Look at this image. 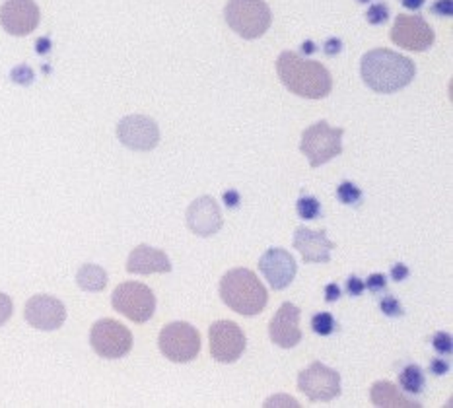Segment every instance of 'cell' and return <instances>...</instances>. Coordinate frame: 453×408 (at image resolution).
<instances>
[{
  "mask_svg": "<svg viewBox=\"0 0 453 408\" xmlns=\"http://www.w3.org/2000/svg\"><path fill=\"white\" fill-rule=\"evenodd\" d=\"M360 74L364 84L373 92L393 94L412 82L417 66L405 55L389 51V49H373L362 57Z\"/></svg>",
  "mask_w": 453,
  "mask_h": 408,
  "instance_id": "cell-1",
  "label": "cell"
},
{
  "mask_svg": "<svg viewBox=\"0 0 453 408\" xmlns=\"http://www.w3.org/2000/svg\"><path fill=\"white\" fill-rule=\"evenodd\" d=\"M277 73L287 89L300 97L323 99L333 89V78L327 68L294 51L280 53L277 61Z\"/></svg>",
  "mask_w": 453,
  "mask_h": 408,
  "instance_id": "cell-2",
  "label": "cell"
},
{
  "mask_svg": "<svg viewBox=\"0 0 453 408\" xmlns=\"http://www.w3.org/2000/svg\"><path fill=\"white\" fill-rule=\"evenodd\" d=\"M219 292L222 302L230 307L232 312L251 317L265 310L269 302L267 288L263 286L255 273L250 268H232L226 273L220 281Z\"/></svg>",
  "mask_w": 453,
  "mask_h": 408,
  "instance_id": "cell-3",
  "label": "cell"
},
{
  "mask_svg": "<svg viewBox=\"0 0 453 408\" xmlns=\"http://www.w3.org/2000/svg\"><path fill=\"white\" fill-rule=\"evenodd\" d=\"M224 18L243 39H259L273 24V12L265 0H230Z\"/></svg>",
  "mask_w": 453,
  "mask_h": 408,
  "instance_id": "cell-4",
  "label": "cell"
},
{
  "mask_svg": "<svg viewBox=\"0 0 453 408\" xmlns=\"http://www.w3.org/2000/svg\"><path fill=\"white\" fill-rule=\"evenodd\" d=\"M344 128H334L327 121H318L305 128L300 141V150L308 156L311 167L331 162L342 152Z\"/></svg>",
  "mask_w": 453,
  "mask_h": 408,
  "instance_id": "cell-5",
  "label": "cell"
},
{
  "mask_svg": "<svg viewBox=\"0 0 453 408\" xmlns=\"http://www.w3.org/2000/svg\"><path fill=\"white\" fill-rule=\"evenodd\" d=\"M157 346L170 362L187 364L193 362L201 352V335L191 323L175 321L162 328Z\"/></svg>",
  "mask_w": 453,
  "mask_h": 408,
  "instance_id": "cell-6",
  "label": "cell"
},
{
  "mask_svg": "<svg viewBox=\"0 0 453 408\" xmlns=\"http://www.w3.org/2000/svg\"><path fill=\"white\" fill-rule=\"evenodd\" d=\"M111 304L115 312L134 323H146L156 312V296L146 284L123 282L115 288Z\"/></svg>",
  "mask_w": 453,
  "mask_h": 408,
  "instance_id": "cell-7",
  "label": "cell"
},
{
  "mask_svg": "<svg viewBox=\"0 0 453 408\" xmlns=\"http://www.w3.org/2000/svg\"><path fill=\"white\" fill-rule=\"evenodd\" d=\"M90 344L94 352L107 360H119L133 348V333L115 319H102L94 323L90 331Z\"/></svg>",
  "mask_w": 453,
  "mask_h": 408,
  "instance_id": "cell-8",
  "label": "cell"
},
{
  "mask_svg": "<svg viewBox=\"0 0 453 408\" xmlns=\"http://www.w3.org/2000/svg\"><path fill=\"white\" fill-rule=\"evenodd\" d=\"M300 391L313 403H329L341 395V375L333 367L313 362L298 375Z\"/></svg>",
  "mask_w": 453,
  "mask_h": 408,
  "instance_id": "cell-9",
  "label": "cell"
},
{
  "mask_svg": "<svg viewBox=\"0 0 453 408\" xmlns=\"http://www.w3.org/2000/svg\"><path fill=\"white\" fill-rule=\"evenodd\" d=\"M211 354L216 362L234 364L238 362L248 346V338L234 321H216L209 328Z\"/></svg>",
  "mask_w": 453,
  "mask_h": 408,
  "instance_id": "cell-10",
  "label": "cell"
},
{
  "mask_svg": "<svg viewBox=\"0 0 453 408\" xmlns=\"http://www.w3.org/2000/svg\"><path fill=\"white\" fill-rule=\"evenodd\" d=\"M391 42L397 47L407 49V51H426L434 43V29L422 16H407L399 14L395 18V24L391 29Z\"/></svg>",
  "mask_w": 453,
  "mask_h": 408,
  "instance_id": "cell-11",
  "label": "cell"
},
{
  "mask_svg": "<svg viewBox=\"0 0 453 408\" xmlns=\"http://www.w3.org/2000/svg\"><path fill=\"white\" fill-rule=\"evenodd\" d=\"M117 136L123 146L136 152L154 150L160 142V128L156 121L146 115H129L117 125Z\"/></svg>",
  "mask_w": 453,
  "mask_h": 408,
  "instance_id": "cell-12",
  "label": "cell"
},
{
  "mask_svg": "<svg viewBox=\"0 0 453 408\" xmlns=\"http://www.w3.org/2000/svg\"><path fill=\"white\" fill-rule=\"evenodd\" d=\"M39 12L34 0H6L0 6V24L10 35H29L39 26Z\"/></svg>",
  "mask_w": 453,
  "mask_h": 408,
  "instance_id": "cell-13",
  "label": "cell"
},
{
  "mask_svg": "<svg viewBox=\"0 0 453 408\" xmlns=\"http://www.w3.org/2000/svg\"><path fill=\"white\" fill-rule=\"evenodd\" d=\"M26 321L39 331H57L66 321V307L53 296L39 294L26 304Z\"/></svg>",
  "mask_w": 453,
  "mask_h": 408,
  "instance_id": "cell-14",
  "label": "cell"
},
{
  "mask_svg": "<svg viewBox=\"0 0 453 408\" xmlns=\"http://www.w3.org/2000/svg\"><path fill=\"white\" fill-rule=\"evenodd\" d=\"M259 271L267 278L273 290H284L296 276L298 265L287 249L273 247L259 258Z\"/></svg>",
  "mask_w": 453,
  "mask_h": 408,
  "instance_id": "cell-15",
  "label": "cell"
},
{
  "mask_svg": "<svg viewBox=\"0 0 453 408\" xmlns=\"http://www.w3.org/2000/svg\"><path fill=\"white\" fill-rule=\"evenodd\" d=\"M187 226L199 237H211L222 230L224 218L212 196H201L187 208Z\"/></svg>",
  "mask_w": 453,
  "mask_h": 408,
  "instance_id": "cell-16",
  "label": "cell"
},
{
  "mask_svg": "<svg viewBox=\"0 0 453 408\" xmlns=\"http://www.w3.org/2000/svg\"><path fill=\"white\" fill-rule=\"evenodd\" d=\"M269 336L280 348H294L302 343L300 310L296 305L290 302L280 305V310L273 317L269 325Z\"/></svg>",
  "mask_w": 453,
  "mask_h": 408,
  "instance_id": "cell-17",
  "label": "cell"
},
{
  "mask_svg": "<svg viewBox=\"0 0 453 408\" xmlns=\"http://www.w3.org/2000/svg\"><path fill=\"white\" fill-rule=\"evenodd\" d=\"M294 249H298L303 263H329L334 243L325 230L313 232L310 227H298L294 234Z\"/></svg>",
  "mask_w": 453,
  "mask_h": 408,
  "instance_id": "cell-18",
  "label": "cell"
},
{
  "mask_svg": "<svg viewBox=\"0 0 453 408\" xmlns=\"http://www.w3.org/2000/svg\"><path fill=\"white\" fill-rule=\"evenodd\" d=\"M127 271L131 274H154V273H172V261L162 249L150 245H139L133 249L127 261Z\"/></svg>",
  "mask_w": 453,
  "mask_h": 408,
  "instance_id": "cell-19",
  "label": "cell"
},
{
  "mask_svg": "<svg viewBox=\"0 0 453 408\" xmlns=\"http://www.w3.org/2000/svg\"><path fill=\"white\" fill-rule=\"evenodd\" d=\"M370 399L378 408H418L417 401L403 395L391 381H378L372 385Z\"/></svg>",
  "mask_w": 453,
  "mask_h": 408,
  "instance_id": "cell-20",
  "label": "cell"
},
{
  "mask_svg": "<svg viewBox=\"0 0 453 408\" xmlns=\"http://www.w3.org/2000/svg\"><path fill=\"white\" fill-rule=\"evenodd\" d=\"M76 284L86 292H102L107 286V273L97 265H84L76 274Z\"/></svg>",
  "mask_w": 453,
  "mask_h": 408,
  "instance_id": "cell-21",
  "label": "cell"
},
{
  "mask_svg": "<svg viewBox=\"0 0 453 408\" xmlns=\"http://www.w3.org/2000/svg\"><path fill=\"white\" fill-rule=\"evenodd\" d=\"M399 385L403 391H407L411 395H420L426 387V377L422 367L417 364H409L407 367H403L399 373Z\"/></svg>",
  "mask_w": 453,
  "mask_h": 408,
  "instance_id": "cell-22",
  "label": "cell"
},
{
  "mask_svg": "<svg viewBox=\"0 0 453 408\" xmlns=\"http://www.w3.org/2000/svg\"><path fill=\"white\" fill-rule=\"evenodd\" d=\"M296 211L303 220H315L321 214V204L315 196H300L296 203Z\"/></svg>",
  "mask_w": 453,
  "mask_h": 408,
  "instance_id": "cell-23",
  "label": "cell"
},
{
  "mask_svg": "<svg viewBox=\"0 0 453 408\" xmlns=\"http://www.w3.org/2000/svg\"><path fill=\"white\" fill-rule=\"evenodd\" d=\"M334 327H337V323H334L333 315L327 313V312L315 313V315L311 317V328H313V333H318V335H321V336H329V335L334 331Z\"/></svg>",
  "mask_w": 453,
  "mask_h": 408,
  "instance_id": "cell-24",
  "label": "cell"
},
{
  "mask_svg": "<svg viewBox=\"0 0 453 408\" xmlns=\"http://www.w3.org/2000/svg\"><path fill=\"white\" fill-rule=\"evenodd\" d=\"M337 196L342 204H358L362 201V191L354 183L342 181L337 189Z\"/></svg>",
  "mask_w": 453,
  "mask_h": 408,
  "instance_id": "cell-25",
  "label": "cell"
},
{
  "mask_svg": "<svg viewBox=\"0 0 453 408\" xmlns=\"http://www.w3.org/2000/svg\"><path fill=\"white\" fill-rule=\"evenodd\" d=\"M366 18H368V22H370L372 26L386 24L388 19H389V8H388V4L378 3V4L370 6L368 12H366Z\"/></svg>",
  "mask_w": 453,
  "mask_h": 408,
  "instance_id": "cell-26",
  "label": "cell"
},
{
  "mask_svg": "<svg viewBox=\"0 0 453 408\" xmlns=\"http://www.w3.org/2000/svg\"><path fill=\"white\" fill-rule=\"evenodd\" d=\"M432 346H434V350L441 356H448L453 350V338L449 333H436L432 336Z\"/></svg>",
  "mask_w": 453,
  "mask_h": 408,
  "instance_id": "cell-27",
  "label": "cell"
},
{
  "mask_svg": "<svg viewBox=\"0 0 453 408\" xmlns=\"http://www.w3.org/2000/svg\"><path fill=\"white\" fill-rule=\"evenodd\" d=\"M380 310L388 317H403V307L393 296L383 297V300L380 302Z\"/></svg>",
  "mask_w": 453,
  "mask_h": 408,
  "instance_id": "cell-28",
  "label": "cell"
},
{
  "mask_svg": "<svg viewBox=\"0 0 453 408\" xmlns=\"http://www.w3.org/2000/svg\"><path fill=\"white\" fill-rule=\"evenodd\" d=\"M263 406L267 408H274V406H290V408H300L298 401L292 399V396H284V395H277V396H271V399L265 401Z\"/></svg>",
  "mask_w": 453,
  "mask_h": 408,
  "instance_id": "cell-29",
  "label": "cell"
},
{
  "mask_svg": "<svg viewBox=\"0 0 453 408\" xmlns=\"http://www.w3.org/2000/svg\"><path fill=\"white\" fill-rule=\"evenodd\" d=\"M10 317H12V300L10 296L0 292V327H3Z\"/></svg>",
  "mask_w": 453,
  "mask_h": 408,
  "instance_id": "cell-30",
  "label": "cell"
},
{
  "mask_svg": "<svg viewBox=\"0 0 453 408\" xmlns=\"http://www.w3.org/2000/svg\"><path fill=\"white\" fill-rule=\"evenodd\" d=\"M432 14L449 18L453 14V0H436L434 6H432Z\"/></svg>",
  "mask_w": 453,
  "mask_h": 408,
  "instance_id": "cell-31",
  "label": "cell"
},
{
  "mask_svg": "<svg viewBox=\"0 0 453 408\" xmlns=\"http://www.w3.org/2000/svg\"><path fill=\"white\" fill-rule=\"evenodd\" d=\"M386 284H388L386 282V276H383V274H372L364 286H366L370 292H380V290H383V288H386Z\"/></svg>",
  "mask_w": 453,
  "mask_h": 408,
  "instance_id": "cell-32",
  "label": "cell"
},
{
  "mask_svg": "<svg viewBox=\"0 0 453 408\" xmlns=\"http://www.w3.org/2000/svg\"><path fill=\"white\" fill-rule=\"evenodd\" d=\"M430 372L434 375H446L449 372V364L444 358H434V360L430 362Z\"/></svg>",
  "mask_w": 453,
  "mask_h": 408,
  "instance_id": "cell-33",
  "label": "cell"
},
{
  "mask_svg": "<svg viewBox=\"0 0 453 408\" xmlns=\"http://www.w3.org/2000/svg\"><path fill=\"white\" fill-rule=\"evenodd\" d=\"M409 274H411L409 266L403 265V263L393 265V268H391V278H393V281H395V282H403Z\"/></svg>",
  "mask_w": 453,
  "mask_h": 408,
  "instance_id": "cell-34",
  "label": "cell"
},
{
  "mask_svg": "<svg viewBox=\"0 0 453 408\" xmlns=\"http://www.w3.org/2000/svg\"><path fill=\"white\" fill-rule=\"evenodd\" d=\"M364 281H360L358 276H350L349 281H347V292L350 294V296H360L362 292H364Z\"/></svg>",
  "mask_w": 453,
  "mask_h": 408,
  "instance_id": "cell-35",
  "label": "cell"
},
{
  "mask_svg": "<svg viewBox=\"0 0 453 408\" xmlns=\"http://www.w3.org/2000/svg\"><path fill=\"white\" fill-rule=\"evenodd\" d=\"M341 49H342V42H341V39H337V37L327 39V43H325V55H327V57H334V55L341 53Z\"/></svg>",
  "mask_w": 453,
  "mask_h": 408,
  "instance_id": "cell-36",
  "label": "cell"
},
{
  "mask_svg": "<svg viewBox=\"0 0 453 408\" xmlns=\"http://www.w3.org/2000/svg\"><path fill=\"white\" fill-rule=\"evenodd\" d=\"M341 297V288L337 284H329L325 288V302H337Z\"/></svg>",
  "mask_w": 453,
  "mask_h": 408,
  "instance_id": "cell-37",
  "label": "cell"
},
{
  "mask_svg": "<svg viewBox=\"0 0 453 408\" xmlns=\"http://www.w3.org/2000/svg\"><path fill=\"white\" fill-rule=\"evenodd\" d=\"M224 203L228 208H235L240 204V193L234 191V189H230V191L224 193Z\"/></svg>",
  "mask_w": 453,
  "mask_h": 408,
  "instance_id": "cell-38",
  "label": "cell"
},
{
  "mask_svg": "<svg viewBox=\"0 0 453 408\" xmlns=\"http://www.w3.org/2000/svg\"><path fill=\"white\" fill-rule=\"evenodd\" d=\"M425 3H426V0H401V4L409 8V10H418V8L425 6Z\"/></svg>",
  "mask_w": 453,
  "mask_h": 408,
  "instance_id": "cell-39",
  "label": "cell"
},
{
  "mask_svg": "<svg viewBox=\"0 0 453 408\" xmlns=\"http://www.w3.org/2000/svg\"><path fill=\"white\" fill-rule=\"evenodd\" d=\"M313 51H315L313 43H311V42H305V43H303V49H302V53H313Z\"/></svg>",
  "mask_w": 453,
  "mask_h": 408,
  "instance_id": "cell-40",
  "label": "cell"
},
{
  "mask_svg": "<svg viewBox=\"0 0 453 408\" xmlns=\"http://www.w3.org/2000/svg\"><path fill=\"white\" fill-rule=\"evenodd\" d=\"M358 3H362V4H364V3H370V0H358Z\"/></svg>",
  "mask_w": 453,
  "mask_h": 408,
  "instance_id": "cell-41",
  "label": "cell"
}]
</instances>
